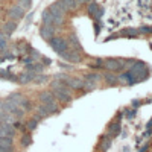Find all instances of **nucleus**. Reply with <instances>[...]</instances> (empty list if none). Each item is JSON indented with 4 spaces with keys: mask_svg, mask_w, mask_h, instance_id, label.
I'll return each instance as SVG.
<instances>
[{
    "mask_svg": "<svg viewBox=\"0 0 152 152\" xmlns=\"http://www.w3.org/2000/svg\"><path fill=\"white\" fill-rule=\"evenodd\" d=\"M50 91H52V94L55 96V99L58 100V102H64V104H70L73 100V93L72 90L61 81H50Z\"/></svg>",
    "mask_w": 152,
    "mask_h": 152,
    "instance_id": "1",
    "label": "nucleus"
},
{
    "mask_svg": "<svg viewBox=\"0 0 152 152\" xmlns=\"http://www.w3.org/2000/svg\"><path fill=\"white\" fill-rule=\"evenodd\" d=\"M37 99L40 100L41 105H44L47 108L49 114H58V113H61V107H59L58 100L55 99V96L52 94V91H50V90L40 91V93H38V96H37Z\"/></svg>",
    "mask_w": 152,
    "mask_h": 152,
    "instance_id": "2",
    "label": "nucleus"
},
{
    "mask_svg": "<svg viewBox=\"0 0 152 152\" xmlns=\"http://www.w3.org/2000/svg\"><path fill=\"white\" fill-rule=\"evenodd\" d=\"M6 99H9L11 102H14L17 107H20L24 113H29L32 110V102L21 93H11Z\"/></svg>",
    "mask_w": 152,
    "mask_h": 152,
    "instance_id": "3",
    "label": "nucleus"
},
{
    "mask_svg": "<svg viewBox=\"0 0 152 152\" xmlns=\"http://www.w3.org/2000/svg\"><path fill=\"white\" fill-rule=\"evenodd\" d=\"M47 43H49V46L52 47L58 55L64 53L66 50L70 49L69 44H67V40H66V38H62V37H56V35H55V37L50 38V40H47Z\"/></svg>",
    "mask_w": 152,
    "mask_h": 152,
    "instance_id": "4",
    "label": "nucleus"
},
{
    "mask_svg": "<svg viewBox=\"0 0 152 152\" xmlns=\"http://www.w3.org/2000/svg\"><path fill=\"white\" fill-rule=\"evenodd\" d=\"M104 69L107 72H123L125 70V59H120V58H108V59H104Z\"/></svg>",
    "mask_w": 152,
    "mask_h": 152,
    "instance_id": "5",
    "label": "nucleus"
},
{
    "mask_svg": "<svg viewBox=\"0 0 152 152\" xmlns=\"http://www.w3.org/2000/svg\"><path fill=\"white\" fill-rule=\"evenodd\" d=\"M62 82H64L72 91L73 90H84V79L79 78V76H69L67 75V78Z\"/></svg>",
    "mask_w": 152,
    "mask_h": 152,
    "instance_id": "6",
    "label": "nucleus"
},
{
    "mask_svg": "<svg viewBox=\"0 0 152 152\" xmlns=\"http://www.w3.org/2000/svg\"><path fill=\"white\" fill-rule=\"evenodd\" d=\"M59 56H61L62 59H66V61L72 62V64H76V62H81V61L84 59V55H82L81 52H76V50H73V49L66 50V52H64V53H61Z\"/></svg>",
    "mask_w": 152,
    "mask_h": 152,
    "instance_id": "7",
    "label": "nucleus"
},
{
    "mask_svg": "<svg viewBox=\"0 0 152 152\" xmlns=\"http://www.w3.org/2000/svg\"><path fill=\"white\" fill-rule=\"evenodd\" d=\"M24 14H26V11H24L20 5H12L9 9H8V17H9V20H12V21H18V20H21L23 17H24Z\"/></svg>",
    "mask_w": 152,
    "mask_h": 152,
    "instance_id": "8",
    "label": "nucleus"
},
{
    "mask_svg": "<svg viewBox=\"0 0 152 152\" xmlns=\"http://www.w3.org/2000/svg\"><path fill=\"white\" fill-rule=\"evenodd\" d=\"M55 3L61 8V11L64 12V14H67V12H75L79 8L78 3H76V0H56Z\"/></svg>",
    "mask_w": 152,
    "mask_h": 152,
    "instance_id": "9",
    "label": "nucleus"
},
{
    "mask_svg": "<svg viewBox=\"0 0 152 152\" xmlns=\"http://www.w3.org/2000/svg\"><path fill=\"white\" fill-rule=\"evenodd\" d=\"M119 76V84H123V85H132V84H137V79L135 76L129 72V70H123L120 72Z\"/></svg>",
    "mask_w": 152,
    "mask_h": 152,
    "instance_id": "10",
    "label": "nucleus"
},
{
    "mask_svg": "<svg viewBox=\"0 0 152 152\" xmlns=\"http://www.w3.org/2000/svg\"><path fill=\"white\" fill-rule=\"evenodd\" d=\"M56 29H58V28L52 26V24H43V26L40 28V35L44 38L46 41H47V40H50L52 37H55Z\"/></svg>",
    "mask_w": 152,
    "mask_h": 152,
    "instance_id": "11",
    "label": "nucleus"
},
{
    "mask_svg": "<svg viewBox=\"0 0 152 152\" xmlns=\"http://www.w3.org/2000/svg\"><path fill=\"white\" fill-rule=\"evenodd\" d=\"M102 79H104V82H105L108 87H116V85H119V76H117L116 73H113V72H105V73L102 75Z\"/></svg>",
    "mask_w": 152,
    "mask_h": 152,
    "instance_id": "12",
    "label": "nucleus"
},
{
    "mask_svg": "<svg viewBox=\"0 0 152 152\" xmlns=\"http://www.w3.org/2000/svg\"><path fill=\"white\" fill-rule=\"evenodd\" d=\"M120 129H122V123H120L119 120H113V122L108 125L107 132H108V135H110L111 138H114V137H117V135L120 134Z\"/></svg>",
    "mask_w": 152,
    "mask_h": 152,
    "instance_id": "13",
    "label": "nucleus"
},
{
    "mask_svg": "<svg viewBox=\"0 0 152 152\" xmlns=\"http://www.w3.org/2000/svg\"><path fill=\"white\" fill-rule=\"evenodd\" d=\"M111 148V137L110 135H100L99 138V145H97V152H108Z\"/></svg>",
    "mask_w": 152,
    "mask_h": 152,
    "instance_id": "14",
    "label": "nucleus"
},
{
    "mask_svg": "<svg viewBox=\"0 0 152 152\" xmlns=\"http://www.w3.org/2000/svg\"><path fill=\"white\" fill-rule=\"evenodd\" d=\"M67 44H69L70 49L76 50V52L84 53V49H82V46H81V43H79V40H78V37H76L75 34H70V35H69V38H67Z\"/></svg>",
    "mask_w": 152,
    "mask_h": 152,
    "instance_id": "15",
    "label": "nucleus"
},
{
    "mask_svg": "<svg viewBox=\"0 0 152 152\" xmlns=\"http://www.w3.org/2000/svg\"><path fill=\"white\" fill-rule=\"evenodd\" d=\"M82 79L85 82H93V84H99L100 81H102V75H100L99 72L93 70V72H88L85 75H82Z\"/></svg>",
    "mask_w": 152,
    "mask_h": 152,
    "instance_id": "16",
    "label": "nucleus"
},
{
    "mask_svg": "<svg viewBox=\"0 0 152 152\" xmlns=\"http://www.w3.org/2000/svg\"><path fill=\"white\" fill-rule=\"evenodd\" d=\"M15 29H17V23L12 21V20H8V21L3 23V26H2V34L5 37H11L12 34L15 32Z\"/></svg>",
    "mask_w": 152,
    "mask_h": 152,
    "instance_id": "17",
    "label": "nucleus"
},
{
    "mask_svg": "<svg viewBox=\"0 0 152 152\" xmlns=\"http://www.w3.org/2000/svg\"><path fill=\"white\" fill-rule=\"evenodd\" d=\"M34 78H35V73L26 70V72H23L21 75H18V82L20 84H29V82L34 81Z\"/></svg>",
    "mask_w": 152,
    "mask_h": 152,
    "instance_id": "18",
    "label": "nucleus"
},
{
    "mask_svg": "<svg viewBox=\"0 0 152 152\" xmlns=\"http://www.w3.org/2000/svg\"><path fill=\"white\" fill-rule=\"evenodd\" d=\"M38 123H40V122H38L34 116L26 122V123H24V131H28V132H32V131H35L37 129V126H38Z\"/></svg>",
    "mask_w": 152,
    "mask_h": 152,
    "instance_id": "19",
    "label": "nucleus"
},
{
    "mask_svg": "<svg viewBox=\"0 0 152 152\" xmlns=\"http://www.w3.org/2000/svg\"><path fill=\"white\" fill-rule=\"evenodd\" d=\"M88 67L93 69V70H96V72H97V70H102V69H104V59H102V58H94V59L90 61Z\"/></svg>",
    "mask_w": 152,
    "mask_h": 152,
    "instance_id": "20",
    "label": "nucleus"
},
{
    "mask_svg": "<svg viewBox=\"0 0 152 152\" xmlns=\"http://www.w3.org/2000/svg\"><path fill=\"white\" fill-rule=\"evenodd\" d=\"M119 35H122V37H128V38H137L140 34H138V31L134 29V28H126V29H123Z\"/></svg>",
    "mask_w": 152,
    "mask_h": 152,
    "instance_id": "21",
    "label": "nucleus"
},
{
    "mask_svg": "<svg viewBox=\"0 0 152 152\" xmlns=\"http://www.w3.org/2000/svg\"><path fill=\"white\" fill-rule=\"evenodd\" d=\"M43 24H52L53 26V20H55V15L52 14V12H49L47 9L43 12Z\"/></svg>",
    "mask_w": 152,
    "mask_h": 152,
    "instance_id": "22",
    "label": "nucleus"
},
{
    "mask_svg": "<svg viewBox=\"0 0 152 152\" xmlns=\"http://www.w3.org/2000/svg\"><path fill=\"white\" fill-rule=\"evenodd\" d=\"M97 9H99V5L96 3V2H88V5H87V14L88 15H96V12H97Z\"/></svg>",
    "mask_w": 152,
    "mask_h": 152,
    "instance_id": "23",
    "label": "nucleus"
},
{
    "mask_svg": "<svg viewBox=\"0 0 152 152\" xmlns=\"http://www.w3.org/2000/svg\"><path fill=\"white\" fill-rule=\"evenodd\" d=\"M47 81H49V78L44 73H38V75H35V78H34L32 82H35L37 85H41V84H46Z\"/></svg>",
    "mask_w": 152,
    "mask_h": 152,
    "instance_id": "24",
    "label": "nucleus"
},
{
    "mask_svg": "<svg viewBox=\"0 0 152 152\" xmlns=\"http://www.w3.org/2000/svg\"><path fill=\"white\" fill-rule=\"evenodd\" d=\"M20 142H21L23 148H28V146H31V145H32V135H31V134H23Z\"/></svg>",
    "mask_w": 152,
    "mask_h": 152,
    "instance_id": "25",
    "label": "nucleus"
},
{
    "mask_svg": "<svg viewBox=\"0 0 152 152\" xmlns=\"http://www.w3.org/2000/svg\"><path fill=\"white\" fill-rule=\"evenodd\" d=\"M138 34H146V35H149V34H151V28H149V26H142L140 31H138Z\"/></svg>",
    "mask_w": 152,
    "mask_h": 152,
    "instance_id": "26",
    "label": "nucleus"
},
{
    "mask_svg": "<svg viewBox=\"0 0 152 152\" xmlns=\"http://www.w3.org/2000/svg\"><path fill=\"white\" fill-rule=\"evenodd\" d=\"M61 67H62V69H66V70H70V69H73V64H67V62H61Z\"/></svg>",
    "mask_w": 152,
    "mask_h": 152,
    "instance_id": "27",
    "label": "nucleus"
},
{
    "mask_svg": "<svg viewBox=\"0 0 152 152\" xmlns=\"http://www.w3.org/2000/svg\"><path fill=\"white\" fill-rule=\"evenodd\" d=\"M122 117H123V111H119V113H117V116L114 117V120H119V122H120V120H122Z\"/></svg>",
    "mask_w": 152,
    "mask_h": 152,
    "instance_id": "28",
    "label": "nucleus"
},
{
    "mask_svg": "<svg viewBox=\"0 0 152 152\" xmlns=\"http://www.w3.org/2000/svg\"><path fill=\"white\" fill-rule=\"evenodd\" d=\"M134 116H135V108H132V110H129V111H128V117H129V119H131V117H134Z\"/></svg>",
    "mask_w": 152,
    "mask_h": 152,
    "instance_id": "29",
    "label": "nucleus"
},
{
    "mask_svg": "<svg viewBox=\"0 0 152 152\" xmlns=\"http://www.w3.org/2000/svg\"><path fill=\"white\" fill-rule=\"evenodd\" d=\"M87 2H91V0H76L78 6H82V5H84V3H87Z\"/></svg>",
    "mask_w": 152,
    "mask_h": 152,
    "instance_id": "30",
    "label": "nucleus"
},
{
    "mask_svg": "<svg viewBox=\"0 0 152 152\" xmlns=\"http://www.w3.org/2000/svg\"><path fill=\"white\" fill-rule=\"evenodd\" d=\"M132 105H134V108H137V107H140V105H142V102H140V100H135Z\"/></svg>",
    "mask_w": 152,
    "mask_h": 152,
    "instance_id": "31",
    "label": "nucleus"
}]
</instances>
